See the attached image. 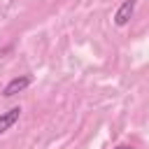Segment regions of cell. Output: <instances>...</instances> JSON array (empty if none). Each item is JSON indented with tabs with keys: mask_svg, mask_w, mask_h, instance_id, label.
I'll use <instances>...</instances> for the list:
<instances>
[{
	"mask_svg": "<svg viewBox=\"0 0 149 149\" xmlns=\"http://www.w3.org/2000/svg\"><path fill=\"white\" fill-rule=\"evenodd\" d=\"M30 84H33V77H30V74H19V77H14V79H9V81L5 84L2 95H5V98H12V95H16V93L26 91Z\"/></svg>",
	"mask_w": 149,
	"mask_h": 149,
	"instance_id": "6da1fadb",
	"label": "cell"
},
{
	"mask_svg": "<svg viewBox=\"0 0 149 149\" xmlns=\"http://www.w3.org/2000/svg\"><path fill=\"white\" fill-rule=\"evenodd\" d=\"M135 2H137V0H123V2L119 5L116 14H114V23H116V26H126V23L130 21V16H133V12H135Z\"/></svg>",
	"mask_w": 149,
	"mask_h": 149,
	"instance_id": "7a4b0ae2",
	"label": "cell"
},
{
	"mask_svg": "<svg viewBox=\"0 0 149 149\" xmlns=\"http://www.w3.org/2000/svg\"><path fill=\"white\" fill-rule=\"evenodd\" d=\"M19 116H21V107H12V109L2 112V114H0V135H5V133L19 121Z\"/></svg>",
	"mask_w": 149,
	"mask_h": 149,
	"instance_id": "3957f363",
	"label": "cell"
},
{
	"mask_svg": "<svg viewBox=\"0 0 149 149\" xmlns=\"http://www.w3.org/2000/svg\"><path fill=\"white\" fill-rule=\"evenodd\" d=\"M114 149H135V147H130V144H119V147H114Z\"/></svg>",
	"mask_w": 149,
	"mask_h": 149,
	"instance_id": "277c9868",
	"label": "cell"
}]
</instances>
